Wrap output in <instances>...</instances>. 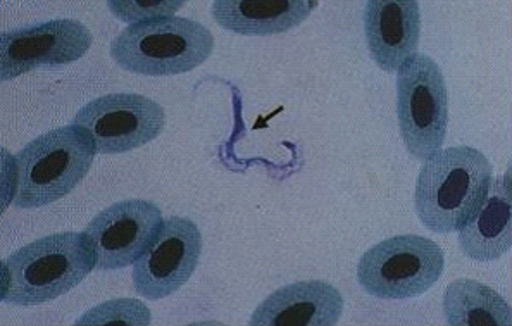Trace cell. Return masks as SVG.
I'll list each match as a JSON object with an SVG mask.
<instances>
[{
    "label": "cell",
    "instance_id": "obj_11",
    "mask_svg": "<svg viewBox=\"0 0 512 326\" xmlns=\"http://www.w3.org/2000/svg\"><path fill=\"white\" fill-rule=\"evenodd\" d=\"M369 56L385 73H395L418 54L421 9L416 0H369L363 14Z\"/></svg>",
    "mask_w": 512,
    "mask_h": 326
},
{
    "label": "cell",
    "instance_id": "obj_15",
    "mask_svg": "<svg viewBox=\"0 0 512 326\" xmlns=\"http://www.w3.org/2000/svg\"><path fill=\"white\" fill-rule=\"evenodd\" d=\"M444 314L450 326H511L509 302L485 283L459 278L444 294Z\"/></svg>",
    "mask_w": 512,
    "mask_h": 326
},
{
    "label": "cell",
    "instance_id": "obj_13",
    "mask_svg": "<svg viewBox=\"0 0 512 326\" xmlns=\"http://www.w3.org/2000/svg\"><path fill=\"white\" fill-rule=\"evenodd\" d=\"M457 240L464 256L478 263H492L511 251V171L492 180L487 199L457 232Z\"/></svg>",
    "mask_w": 512,
    "mask_h": 326
},
{
    "label": "cell",
    "instance_id": "obj_9",
    "mask_svg": "<svg viewBox=\"0 0 512 326\" xmlns=\"http://www.w3.org/2000/svg\"><path fill=\"white\" fill-rule=\"evenodd\" d=\"M92 33L78 19H49L0 35L2 82H11L42 66H64L82 59Z\"/></svg>",
    "mask_w": 512,
    "mask_h": 326
},
{
    "label": "cell",
    "instance_id": "obj_12",
    "mask_svg": "<svg viewBox=\"0 0 512 326\" xmlns=\"http://www.w3.org/2000/svg\"><path fill=\"white\" fill-rule=\"evenodd\" d=\"M344 313V295L323 280L285 285L252 313V326H335Z\"/></svg>",
    "mask_w": 512,
    "mask_h": 326
},
{
    "label": "cell",
    "instance_id": "obj_8",
    "mask_svg": "<svg viewBox=\"0 0 512 326\" xmlns=\"http://www.w3.org/2000/svg\"><path fill=\"white\" fill-rule=\"evenodd\" d=\"M163 225L161 207L145 199H128L106 207L83 230L94 245L95 270L118 271L133 266L156 244Z\"/></svg>",
    "mask_w": 512,
    "mask_h": 326
},
{
    "label": "cell",
    "instance_id": "obj_16",
    "mask_svg": "<svg viewBox=\"0 0 512 326\" xmlns=\"http://www.w3.org/2000/svg\"><path fill=\"white\" fill-rule=\"evenodd\" d=\"M152 313L145 306L144 302L137 299H113V301L102 302L94 309L83 314L76 325H121L145 326L150 325Z\"/></svg>",
    "mask_w": 512,
    "mask_h": 326
},
{
    "label": "cell",
    "instance_id": "obj_3",
    "mask_svg": "<svg viewBox=\"0 0 512 326\" xmlns=\"http://www.w3.org/2000/svg\"><path fill=\"white\" fill-rule=\"evenodd\" d=\"M95 156L90 133L73 123L33 138L14 157V206L37 209L63 199L83 182Z\"/></svg>",
    "mask_w": 512,
    "mask_h": 326
},
{
    "label": "cell",
    "instance_id": "obj_7",
    "mask_svg": "<svg viewBox=\"0 0 512 326\" xmlns=\"http://www.w3.org/2000/svg\"><path fill=\"white\" fill-rule=\"evenodd\" d=\"M73 125L85 128L97 154H125L156 140L166 125L164 107L137 94L97 97L78 109Z\"/></svg>",
    "mask_w": 512,
    "mask_h": 326
},
{
    "label": "cell",
    "instance_id": "obj_4",
    "mask_svg": "<svg viewBox=\"0 0 512 326\" xmlns=\"http://www.w3.org/2000/svg\"><path fill=\"white\" fill-rule=\"evenodd\" d=\"M213 51V33L199 21L180 16L126 26L111 44L119 68L144 76L190 73Z\"/></svg>",
    "mask_w": 512,
    "mask_h": 326
},
{
    "label": "cell",
    "instance_id": "obj_5",
    "mask_svg": "<svg viewBox=\"0 0 512 326\" xmlns=\"http://www.w3.org/2000/svg\"><path fill=\"white\" fill-rule=\"evenodd\" d=\"M445 256L435 240L395 235L364 252L357 282L383 301H406L433 289L444 273Z\"/></svg>",
    "mask_w": 512,
    "mask_h": 326
},
{
    "label": "cell",
    "instance_id": "obj_10",
    "mask_svg": "<svg viewBox=\"0 0 512 326\" xmlns=\"http://www.w3.org/2000/svg\"><path fill=\"white\" fill-rule=\"evenodd\" d=\"M202 256V233L182 216L164 220L156 244L133 264V289L147 301L175 294L192 278Z\"/></svg>",
    "mask_w": 512,
    "mask_h": 326
},
{
    "label": "cell",
    "instance_id": "obj_17",
    "mask_svg": "<svg viewBox=\"0 0 512 326\" xmlns=\"http://www.w3.org/2000/svg\"><path fill=\"white\" fill-rule=\"evenodd\" d=\"M111 13L130 25H138L154 19L171 18L178 9H182L183 2L175 0H118L107 2Z\"/></svg>",
    "mask_w": 512,
    "mask_h": 326
},
{
    "label": "cell",
    "instance_id": "obj_14",
    "mask_svg": "<svg viewBox=\"0 0 512 326\" xmlns=\"http://www.w3.org/2000/svg\"><path fill=\"white\" fill-rule=\"evenodd\" d=\"M316 7L311 0H216L213 18L228 32L269 37L302 25Z\"/></svg>",
    "mask_w": 512,
    "mask_h": 326
},
{
    "label": "cell",
    "instance_id": "obj_6",
    "mask_svg": "<svg viewBox=\"0 0 512 326\" xmlns=\"http://www.w3.org/2000/svg\"><path fill=\"white\" fill-rule=\"evenodd\" d=\"M397 120L407 152L425 163L442 151L449 128V92L435 59L416 54L397 71Z\"/></svg>",
    "mask_w": 512,
    "mask_h": 326
},
{
    "label": "cell",
    "instance_id": "obj_2",
    "mask_svg": "<svg viewBox=\"0 0 512 326\" xmlns=\"http://www.w3.org/2000/svg\"><path fill=\"white\" fill-rule=\"evenodd\" d=\"M94 270V245L85 232L42 237L2 263V302L40 306L68 294Z\"/></svg>",
    "mask_w": 512,
    "mask_h": 326
},
{
    "label": "cell",
    "instance_id": "obj_1",
    "mask_svg": "<svg viewBox=\"0 0 512 326\" xmlns=\"http://www.w3.org/2000/svg\"><path fill=\"white\" fill-rule=\"evenodd\" d=\"M494 166L483 152L469 145L442 149L419 170L414 207L430 232L456 233L487 199Z\"/></svg>",
    "mask_w": 512,
    "mask_h": 326
}]
</instances>
